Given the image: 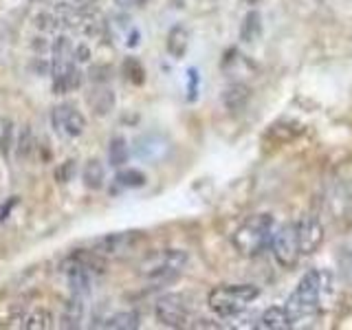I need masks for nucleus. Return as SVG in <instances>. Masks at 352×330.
Instances as JSON below:
<instances>
[{"label":"nucleus","instance_id":"nucleus-8","mask_svg":"<svg viewBox=\"0 0 352 330\" xmlns=\"http://www.w3.org/2000/svg\"><path fill=\"white\" fill-rule=\"evenodd\" d=\"M170 150L172 143L161 132H146L135 141V157L146 163H161L163 159H168Z\"/></svg>","mask_w":352,"mask_h":330},{"label":"nucleus","instance_id":"nucleus-16","mask_svg":"<svg viewBox=\"0 0 352 330\" xmlns=\"http://www.w3.org/2000/svg\"><path fill=\"white\" fill-rule=\"evenodd\" d=\"M88 104L95 110V115L104 117L115 108V93L110 91L108 86H97L95 91L88 95Z\"/></svg>","mask_w":352,"mask_h":330},{"label":"nucleus","instance_id":"nucleus-12","mask_svg":"<svg viewBox=\"0 0 352 330\" xmlns=\"http://www.w3.org/2000/svg\"><path fill=\"white\" fill-rule=\"evenodd\" d=\"M302 132V128L293 124V121H278V124H273L269 130H267V135H264V143H271L273 148H280L284 146V143H289L293 141L297 135Z\"/></svg>","mask_w":352,"mask_h":330},{"label":"nucleus","instance_id":"nucleus-13","mask_svg":"<svg viewBox=\"0 0 352 330\" xmlns=\"http://www.w3.org/2000/svg\"><path fill=\"white\" fill-rule=\"evenodd\" d=\"M165 49H168L170 58L181 60L185 58L187 49H190V31L183 25H174L168 31V38H165Z\"/></svg>","mask_w":352,"mask_h":330},{"label":"nucleus","instance_id":"nucleus-2","mask_svg":"<svg viewBox=\"0 0 352 330\" xmlns=\"http://www.w3.org/2000/svg\"><path fill=\"white\" fill-rule=\"evenodd\" d=\"M258 297L260 289L256 284H223L209 291L207 304L220 319H229L240 315Z\"/></svg>","mask_w":352,"mask_h":330},{"label":"nucleus","instance_id":"nucleus-21","mask_svg":"<svg viewBox=\"0 0 352 330\" xmlns=\"http://www.w3.org/2000/svg\"><path fill=\"white\" fill-rule=\"evenodd\" d=\"M124 71H126V77L132 84L141 86L143 82H146V71H143V66L137 58H128L124 64Z\"/></svg>","mask_w":352,"mask_h":330},{"label":"nucleus","instance_id":"nucleus-4","mask_svg":"<svg viewBox=\"0 0 352 330\" xmlns=\"http://www.w3.org/2000/svg\"><path fill=\"white\" fill-rule=\"evenodd\" d=\"M190 256L183 249H165L141 262V275L152 282H172L183 273Z\"/></svg>","mask_w":352,"mask_h":330},{"label":"nucleus","instance_id":"nucleus-14","mask_svg":"<svg viewBox=\"0 0 352 330\" xmlns=\"http://www.w3.org/2000/svg\"><path fill=\"white\" fill-rule=\"evenodd\" d=\"M262 38V16L258 9L247 11L240 25V40L245 44H256Z\"/></svg>","mask_w":352,"mask_h":330},{"label":"nucleus","instance_id":"nucleus-24","mask_svg":"<svg viewBox=\"0 0 352 330\" xmlns=\"http://www.w3.org/2000/svg\"><path fill=\"white\" fill-rule=\"evenodd\" d=\"M115 3H117L119 7H137V5L143 3V0H115Z\"/></svg>","mask_w":352,"mask_h":330},{"label":"nucleus","instance_id":"nucleus-19","mask_svg":"<svg viewBox=\"0 0 352 330\" xmlns=\"http://www.w3.org/2000/svg\"><path fill=\"white\" fill-rule=\"evenodd\" d=\"M128 141L124 137H115L110 139V146H108V163L113 168H124L128 163Z\"/></svg>","mask_w":352,"mask_h":330},{"label":"nucleus","instance_id":"nucleus-20","mask_svg":"<svg viewBox=\"0 0 352 330\" xmlns=\"http://www.w3.org/2000/svg\"><path fill=\"white\" fill-rule=\"evenodd\" d=\"M117 183L121 187H126V190H139V187H143L148 183V179H146V174H143L141 170L128 168V170H121L117 174Z\"/></svg>","mask_w":352,"mask_h":330},{"label":"nucleus","instance_id":"nucleus-23","mask_svg":"<svg viewBox=\"0 0 352 330\" xmlns=\"http://www.w3.org/2000/svg\"><path fill=\"white\" fill-rule=\"evenodd\" d=\"M73 176H75V161L73 159L64 161L60 168L55 170V181H58V183H69Z\"/></svg>","mask_w":352,"mask_h":330},{"label":"nucleus","instance_id":"nucleus-10","mask_svg":"<svg viewBox=\"0 0 352 330\" xmlns=\"http://www.w3.org/2000/svg\"><path fill=\"white\" fill-rule=\"evenodd\" d=\"M141 240L139 231H121V234H108L97 240L99 256H119L128 249H132Z\"/></svg>","mask_w":352,"mask_h":330},{"label":"nucleus","instance_id":"nucleus-11","mask_svg":"<svg viewBox=\"0 0 352 330\" xmlns=\"http://www.w3.org/2000/svg\"><path fill=\"white\" fill-rule=\"evenodd\" d=\"M223 106L229 110V113H242L249 102H251V88L247 84H242V82H234V84H229L225 91H223Z\"/></svg>","mask_w":352,"mask_h":330},{"label":"nucleus","instance_id":"nucleus-18","mask_svg":"<svg viewBox=\"0 0 352 330\" xmlns=\"http://www.w3.org/2000/svg\"><path fill=\"white\" fill-rule=\"evenodd\" d=\"M82 179H84V185L88 187V190H99V187L104 185V179H106L104 165L99 163L97 159H91L86 163L84 172H82Z\"/></svg>","mask_w":352,"mask_h":330},{"label":"nucleus","instance_id":"nucleus-9","mask_svg":"<svg viewBox=\"0 0 352 330\" xmlns=\"http://www.w3.org/2000/svg\"><path fill=\"white\" fill-rule=\"evenodd\" d=\"M324 225L317 216H302L297 220V238H300V249L302 256L315 253L324 242Z\"/></svg>","mask_w":352,"mask_h":330},{"label":"nucleus","instance_id":"nucleus-1","mask_svg":"<svg viewBox=\"0 0 352 330\" xmlns=\"http://www.w3.org/2000/svg\"><path fill=\"white\" fill-rule=\"evenodd\" d=\"M275 234V223L269 214H256L242 220L240 227L234 231L231 242L234 249L245 258H258L262 256L267 247H271V238Z\"/></svg>","mask_w":352,"mask_h":330},{"label":"nucleus","instance_id":"nucleus-17","mask_svg":"<svg viewBox=\"0 0 352 330\" xmlns=\"http://www.w3.org/2000/svg\"><path fill=\"white\" fill-rule=\"evenodd\" d=\"M139 322H141V317L137 311H121V313H115L113 317H108L104 326L113 330H135L139 328Z\"/></svg>","mask_w":352,"mask_h":330},{"label":"nucleus","instance_id":"nucleus-3","mask_svg":"<svg viewBox=\"0 0 352 330\" xmlns=\"http://www.w3.org/2000/svg\"><path fill=\"white\" fill-rule=\"evenodd\" d=\"M319 295H322V273H319V271L304 273L302 280L297 282V286L293 289V293L289 295V300H286V304H284L291 326L317 311Z\"/></svg>","mask_w":352,"mask_h":330},{"label":"nucleus","instance_id":"nucleus-6","mask_svg":"<svg viewBox=\"0 0 352 330\" xmlns=\"http://www.w3.org/2000/svg\"><path fill=\"white\" fill-rule=\"evenodd\" d=\"M154 317L165 328H183L190 322V311H187L183 295H163L161 300L154 304Z\"/></svg>","mask_w":352,"mask_h":330},{"label":"nucleus","instance_id":"nucleus-15","mask_svg":"<svg viewBox=\"0 0 352 330\" xmlns=\"http://www.w3.org/2000/svg\"><path fill=\"white\" fill-rule=\"evenodd\" d=\"M289 326H291V322H289V315H286L284 306L267 308V311L262 313L260 322H258V328H262V330H284Z\"/></svg>","mask_w":352,"mask_h":330},{"label":"nucleus","instance_id":"nucleus-22","mask_svg":"<svg viewBox=\"0 0 352 330\" xmlns=\"http://www.w3.org/2000/svg\"><path fill=\"white\" fill-rule=\"evenodd\" d=\"M51 322H53V317L49 311H44V308H40V311H33L29 317H27V324L25 328L29 330H36V328H51Z\"/></svg>","mask_w":352,"mask_h":330},{"label":"nucleus","instance_id":"nucleus-7","mask_svg":"<svg viewBox=\"0 0 352 330\" xmlns=\"http://www.w3.org/2000/svg\"><path fill=\"white\" fill-rule=\"evenodd\" d=\"M51 126L58 135H62L66 139H77V137H82L86 130V117L75 106L62 104L58 108H53Z\"/></svg>","mask_w":352,"mask_h":330},{"label":"nucleus","instance_id":"nucleus-5","mask_svg":"<svg viewBox=\"0 0 352 330\" xmlns=\"http://www.w3.org/2000/svg\"><path fill=\"white\" fill-rule=\"evenodd\" d=\"M271 251L282 269L289 271L297 267V262L302 258L300 238H297V220L295 223L293 220L291 223H284L280 229H275V234L271 238Z\"/></svg>","mask_w":352,"mask_h":330}]
</instances>
